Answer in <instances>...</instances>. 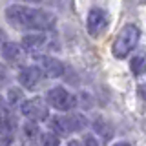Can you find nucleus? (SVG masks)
<instances>
[{
    "label": "nucleus",
    "instance_id": "f257e3e1",
    "mask_svg": "<svg viewBox=\"0 0 146 146\" xmlns=\"http://www.w3.org/2000/svg\"><path fill=\"white\" fill-rule=\"evenodd\" d=\"M6 18L11 26L18 29H27L33 33H44L55 26V17L48 11L22 4H11L6 9Z\"/></svg>",
    "mask_w": 146,
    "mask_h": 146
},
{
    "label": "nucleus",
    "instance_id": "f03ea898",
    "mask_svg": "<svg viewBox=\"0 0 146 146\" xmlns=\"http://www.w3.org/2000/svg\"><path fill=\"white\" fill-rule=\"evenodd\" d=\"M139 35H141V29L135 24H126L113 40V46H111L113 55L117 58H126L135 49L137 42H139Z\"/></svg>",
    "mask_w": 146,
    "mask_h": 146
},
{
    "label": "nucleus",
    "instance_id": "7ed1b4c3",
    "mask_svg": "<svg viewBox=\"0 0 146 146\" xmlns=\"http://www.w3.org/2000/svg\"><path fill=\"white\" fill-rule=\"evenodd\" d=\"M20 111L31 122H42V121H48L49 117V106L42 97H33L24 100L20 104Z\"/></svg>",
    "mask_w": 146,
    "mask_h": 146
},
{
    "label": "nucleus",
    "instance_id": "20e7f679",
    "mask_svg": "<svg viewBox=\"0 0 146 146\" xmlns=\"http://www.w3.org/2000/svg\"><path fill=\"white\" fill-rule=\"evenodd\" d=\"M46 102L49 104L51 108L58 110V111H68L77 104L75 95H71L70 91L62 86H55L48 91V97H46Z\"/></svg>",
    "mask_w": 146,
    "mask_h": 146
},
{
    "label": "nucleus",
    "instance_id": "39448f33",
    "mask_svg": "<svg viewBox=\"0 0 146 146\" xmlns=\"http://www.w3.org/2000/svg\"><path fill=\"white\" fill-rule=\"evenodd\" d=\"M108 26V13L100 7H93L88 13V20H86V27H88V33L97 36L100 35Z\"/></svg>",
    "mask_w": 146,
    "mask_h": 146
},
{
    "label": "nucleus",
    "instance_id": "423d86ee",
    "mask_svg": "<svg viewBox=\"0 0 146 146\" xmlns=\"http://www.w3.org/2000/svg\"><path fill=\"white\" fill-rule=\"evenodd\" d=\"M42 79H44V75H42L38 66H26L24 70L18 73V82L26 90H35L42 82Z\"/></svg>",
    "mask_w": 146,
    "mask_h": 146
},
{
    "label": "nucleus",
    "instance_id": "0eeeda50",
    "mask_svg": "<svg viewBox=\"0 0 146 146\" xmlns=\"http://www.w3.org/2000/svg\"><path fill=\"white\" fill-rule=\"evenodd\" d=\"M13 128H15V122H13L11 108L6 102V99L0 95V135L6 137V139H11Z\"/></svg>",
    "mask_w": 146,
    "mask_h": 146
},
{
    "label": "nucleus",
    "instance_id": "6e6552de",
    "mask_svg": "<svg viewBox=\"0 0 146 146\" xmlns=\"http://www.w3.org/2000/svg\"><path fill=\"white\" fill-rule=\"evenodd\" d=\"M46 46H48V36L44 33H29L20 42L22 51H27V53H38V51H42Z\"/></svg>",
    "mask_w": 146,
    "mask_h": 146
},
{
    "label": "nucleus",
    "instance_id": "1a4fd4ad",
    "mask_svg": "<svg viewBox=\"0 0 146 146\" xmlns=\"http://www.w3.org/2000/svg\"><path fill=\"white\" fill-rule=\"evenodd\" d=\"M40 71L49 79H58L64 75V64L55 57H40Z\"/></svg>",
    "mask_w": 146,
    "mask_h": 146
},
{
    "label": "nucleus",
    "instance_id": "9d476101",
    "mask_svg": "<svg viewBox=\"0 0 146 146\" xmlns=\"http://www.w3.org/2000/svg\"><path fill=\"white\" fill-rule=\"evenodd\" d=\"M0 55H2L6 60L9 62H20L22 60V57H24V51H22V48H20V44H17V42H4V46L0 48Z\"/></svg>",
    "mask_w": 146,
    "mask_h": 146
},
{
    "label": "nucleus",
    "instance_id": "9b49d317",
    "mask_svg": "<svg viewBox=\"0 0 146 146\" xmlns=\"http://www.w3.org/2000/svg\"><path fill=\"white\" fill-rule=\"evenodd\" d=\"M49 126H51V130L57 135H68V133H71L66 115H55L51 121H49Z\"/></svg>",
    "mask_w": 146,
    "mask_h": 146
},
{
    "label": "nucleus",
    "instance_id": "f8f14e48",
    "mask_svg": "<svg viewBox=\"0 0 146 146\" xmlns=\"http://www.w3.org/2000/svg\"><path fill=\"white\" fill-rule=\"evenodd\" d=\"M68 119V124H70V131L73 133V131H80L82 128H86V119L84 115H80V113H71V115H66Z\"/></svg>",
    "mask_w": 146,
    "mask_h": 146
},
{
    "label": "nucleus",
    "instance_id": "ddd939ff",
    "mask_svg": "<svg viewBox=\"0 0 146 146\" xmlns=\"http://www.w3.org/2000/svg\"><path fill=\"white\" fill-rule=\"evenodd\" d=\"M93 128L95 131H97L99 135H102V139H110L111 137V130H110V126L106 124V121H102V119H97V121H93Z\"/></svg>",
    "mask_w": 146,
    "mask_h": 146
},
{
    "label": "nucleus",
    "instance_id": "4468645a",
    "mask_svg": "<svg viewBox=\"0 0 146 146\" xmlns=\"http://www.w3.org/2000/svg\"><path fill=\"white\" fill-rule=\"evenodd\" d=\"M130 70L135 77H141L144 73V57H133L130 62Z\"/></svg>",
    "mask_w": 146,
    "mask_h": 146
},
{
    "label": "nucleus",
    "instance_id": "2eb2a0df",
    "mask_svg": "<svg viewBox=\"0 0 146 146\" xmlns=\"http://www.w3.org/2000/svg\"><path fill=\"white\" fill-rule=\"evenodd\" d=\"M24 135H26V139H29V141L38 139V126H36V122H31V121L26 122L24 124Z\"/></svg>",
    "mask_w": 146,
    "mask_h": 146
},
{
    "label": "nucleus",
    "instance_id": "dca6fc26",
    "mask_svg": "<svg viewBox=\"0 0 146 146\" xmlns=\"http://www.w3.org/2000/svg\"><path fill=\"white\" fill-rule=\"evenodd\" d=\"M6 102L9 104V106H17V104H22L24 102V97H22V91L20 90H17V88H11L9 90V97L6 99Z\"/></svg>",
    "mask_w": 146,
    "mask_h": 146
},
{
    "label": "nucleus",
    "instance_id": "f3484780",
    "mask_svg": "<svg viewBox=\"0 0 146 146\" xmlns=\"http://www.w3.org/2000/svg\"><path fill=\"white\" fill-rule=\"evenodd\" d=\"M9 82V71L4 68V64H0V86L7 84Z\"/></svg>",
    "mask_w": 146,
    "mask_h": 146
},
{
    "label": "nucleus",
    "instance_id": "a211bd4d",
    "mask_svg": "<svg viewBox=\"0 0 146 146\" xmlns=\"http://www.w3.org/2000/svg\"><path fill=\"white\" fill-rule=\"evenodd\" d=\"M44 146H57V137L53 133L44 135Z\"/></svg>",
    "mask_w": 146,
    "mask_h": 146
},
{
    "label": "nucleus",
    "instance_id": "6ab92c4d",
    "mask_svg": "<svg viewBox=\"0 0 146 146\" xmlns=\"http://www.w3.org/2000/svg\"><path fill=\"white\" fill-rule=\"evenodd\" d=\"M82 146H99V143L93 135H86L84 141H82Z\"/></svg>",
    "mask_w": 146,
    "mask_h": 146
},
{
    "label": "nucleus",
    "instance_id": "aec40b11",
    "mask_svg": "<svg viewBox=\"0 0 146 146\" xmlns=\"http://www.w3.org/2000/svg\"><path fill=\"white\" fill-rule=\"evenodd\" d=\"M4 42H6V33H4V29L0 27V48L4 46Z\"/></svg>",
    "mask_w": 146,
    "mask_h": 146
},
{
    "label": "nucleus",
    "instance_id": "412c9836",
    "mask_svg": "<svg viewBox=\"0 0 146 146\" xmlns=\"http://www.w3.org/2000/svg\"><path fill=\"white\" fill-rule=\"evenodd\" d=\"M70 146H82V143H77V141H71Z\"/></svg>",
    "mask_w": 146,
    "mask_h": 146
},
{
    "label": "nucleus",
    "instance_id": "4be33fe9",
    "mask_svg": "<svg viewBox=\"0 0 146 146\" xmlns=\"http://www.w3.org/2000/svg\"><path fill=\"white\" fill-rule=\"evenodd\" d=\"M113 146H131L130 143H117V144H113Z\"/></svg>",
    "mask_w": 146,
    "mask_h": 146
}]
</instances>
